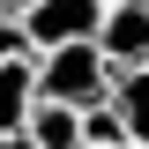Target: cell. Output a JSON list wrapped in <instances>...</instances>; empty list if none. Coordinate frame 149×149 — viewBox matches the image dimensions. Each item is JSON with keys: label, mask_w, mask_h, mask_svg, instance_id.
<instances>
[{"label": "cell", "mask_w": 149, "mask_h": 149, "mask_svg": "<svg viewBox=\"0 0 149 149\" xmlns=\"http://www.w3.org/2000/svg\"><path fill=\"white\" fill-rule=\"evenodd\" d=\"M104 45L97 37H67V45H45L37 52V97H60V104H90V97H104Z\"/></svg>", "instance_id": "obj_1"}, {"label": "cell", "mask_w": 149, "mask_h": 149, "mask_svg": "<svg viewBox=\"0 0 149 149\" xmlns=\"http://www.w3.org/2000/svg\"><path fill=\"white\" fill-rule=\"evenodd\" d=\"M97 22H104V0H37L22 15V30L45 52V45H67V37H97Z\"/></svg>", "instance_id": "obj_2"}, {"label": "cell", "mask_w": 149, "mask_h": 149, "mask_svg": "<svg viewBox=\"0 0 149 149\" xmlns=\"http://www.w3.org/2000/svg\"><path fill=\"white\" fill-rule=\"evenodd\" d=\"M97 45H104L112 67H142V60H149V0H104Z\"/></svg>", "instance_id": "obj_3"}, {"label": "cell", "mask_w": 149, "mask_h": 149, "mask_svg": "<svg viewBox=\"0 0 149 149\" xmlns=\"http://www.w3.org/2000/svg\"><path fill=\"white\" fill-rule=\"evenodd\" d=\"M37 112V60L30 52H8L0 60V134H22Z\"/></svg>", "instance_id": "obj_4"}, {"label": "cell", "mask_w": 149, "mask_h": 149, "mask_svg": "<svg viewBox=\"0 0 149 149\" xmlns=\"http://www.w3.org/2000/svg\"><path fill=\"white\" fill-rule=\"evenodd\" d=\"M22 142H37V149H82V104H60V97H37L30 127H22Z\"/></svg>", "instance_id": "obj_5"}, {"label": "cell", "mask_w": 149, "mask_h": 149, "mask_svg": "<svg viewBox=\"0 0 149 149\" xmlns=\"http://www.w3.org/2000/svg\"><path fill=\"white\" fill-rule=\"evenodd\" d=\"M112 104L127 112L134 149H149V60H142V67H119V82H112Z\"/></svg>", "instance_id": "obj_6"}, {"label": "cell", "mask_w": 149, "mask_h": 149, "mask_svg": "<svg viewBox=\"0 0 149 149\" xmlns=\"http://www.w3.org/2000/svg\"><path fill=\"white\" fill-rule=\"evenodd\" d=\"M82 142H104V149H134V127H127V112L112 104V90L82 104Z\"/></svg>", "instance_id": "obj_7"}, {"label": "cell", "mask_w": 149, "mask_h": 149, "mask_svg": "<svg viewBox=\"0 0 149 149\" xmlns=\"http://www.w3.org/2000/svg\"><path fill=\"white\" fill-rule=\"evenodd\" d=\"M8 52H30V30H22L15 15H0V60H8Z\"/></svg>", "instance_id": "obj_8"}, {"label": "cell", "mask_w": 149, "mask_h": 149, "mask_svg": "<svg viewBox=\"0 0 149 149\" xmlns=\"http://www.w3.org/2000/svg\"><path fill=\"white\" fill-rule=\"evenodd\" d=\"M30 8H37V0H0V15H15V22L30 15Z\"/></svg>", "instance_id": "obj_9"}, {"label": "cell", "mask_w": 149, "mask_h": 149, "mask_svg": "<svg viewBox=\"0 0 149 149\" xmlns=\"http://www.w3.org/2000/svg\"><path fill=\"white\" fill-rule=\"evenodd\" d=\"M15 142H22V134H0V149H15Z\"/></svg>", "instance_id": "obj_10"}, {"label": "cell", "mask_w": 149, "mask_h": 149, "mask_svg": "<svg viewBox=\"0 0 149 149\" xmlns=\"http://www.w3.org/2000/svg\"><path fill=\"white\" fill-rule=\"evenodd\" d=\"M82 149H104V142H82Z\"/></svg>", "instance_id": "obj_11"}]
</instances>
